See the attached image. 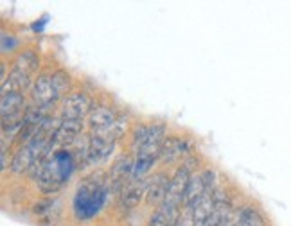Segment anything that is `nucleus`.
<instances>
[{"instance_id":"0eeeda50","label":"nucleus","mask_w":291,"mask_h":226,"mask_svg":"<svg viewBox=\"0 0 291 226\" xmlns=\"http://www.w3.org/2000/svg\"><path fill=\"white\" fill-rule=\"evenodd\" d=\"M146 192H148V180L146 178H131L126 183V187L123 188V194H121L123 207L135 208L142 201V197H146Z\"/></svg>"},{"instance_id":"7ed1b4c3","label":"nucleus","mask_w":291,"mask_h":226,"mask_svg":"<svg viewBox=\"0 0 291 226\" xmlns=\"http://www.w3.org/2000/svg\"><path fill=\"white\" fill-rule=\"evenodd\" d=\"M164 133H166V129H164L162 124H144V126H138L133 131L131 146H133L135 151H138L140 148H146V146L162 144L164 138H166Z\"/></svg>"},{"instance_id":"1a4fd4ad","label":"nucleus","mask_w":291,"mask_h":226,"mask_svg":"<svg viewBox=\"0 0 291 226\" xmlns=\"http://www.w3.org/2000/svg\"><path fill=\"white\" fill-rule=\"evenodd\" d=\"M180 214H182V207L180 205L162 201L158 205L157 210H155L153 216H151L148 226H174Z\"/></svg>"},{"instance_id":"9b49d317","label":"nucleus","mask_w":291,"mask_h":226,"mask_svg":"<svg viewBox=\"0 0 291 226\" xmlns=\"http://www.w3.org/2000/svg\"><path fill=\"white\" fill-rule=\"evenodd\" d=\"M207 187H205V183H203L202 176L200 174H193L191 180L187 183V188H185V197H183V208H191L194 203L203 196V194H207Z\"/></svg>"},{"instance_id":"6e6552de","label":"nucleus","mask_w":291,"mask_h":226,"mask_svg":"<svg viewBox=\"0 0 291 226\" xmlns=\"http://www.w3.org/2000/svg\"><path fill=\"white\" fill-rule=\"evenodd\" d=\"M169 182L171 178H167V174L164 172H157L151 178H148V192H146V203L149 207L153 205H160V203L166 199V194H167L169 188Z\"/></svg>"},{"instance_id":"39448f33","label":"nucleus","mask_w":291,"mask_h":226,"mask_svg":"<svg viewBox=\"0 0 291 226\" xmlns=\"http://www.w3.org/2000/svg\"><path fill=\"white\" fill-rule=\"evenodd\" d=\"M115 148V142L101 135H90L88 137V156L86 165H97L104 162L112 154V149Z\"/></svg>"},{"instance_id":"9d476101","label":"nucleus","mask_w":291,"mask_h":226,"mask_svg":"<svg viewBox=\"0 0 291 226\" xmlns=\"http://www.w3.org/2000/svg\"><path fill=\"white\" fill-rule=\"evenodd\" d=\"M131 169H133V162L128 156H121L117 162L112 165L110 171V182L114 183V187H121L124 185V182L128 183L131 180Z\"/></svg>"},{"instance_id":"dca6fc26","label":"nucleus","mask_w":291,"mask_h":226,"mask_svg":"<svg viewBox=\"0 0 291 226\" xmlns=\"http://www.w3.org/2000/svg\"><path fill=\"white\" fill-rule=\"evenodd\" d=\"M228 226H237V225H236V223H232V225H228Z\"/></svg>"},{"instance_id":"ddd939ff","label":"nucleus","mask_w":291,"mask_h":226,"mask_svg":"<svg viewBox=\"0 0 291 226\" xmlns=\"http://www.w3.org/2000/svg\"><path fill=\"white\" fill-rule=\"evenodd\" d=\"M237 226H262V217L252 207H245L237 214Z\"/></svg>"},{"instance_id":"20e7f679","label":"nucleus","mask_w":291,"mask_h":226,"mask_svg":"<svg viewBox=\"0 0 291 226\" xmlns=\"http://www.w3.org/2000/svg\"><path fill=\"white\" fill-rule=\"evenodd\" d=\"M2 122L7 126V122L13 124L15 120H20V117L24 115V95L20 92H5L2 94Z\"/></svg>"},{"instance_id":"423d86ee","label":"nucleus","mask_w":291,"mask_h":226,"mask_svg":"<svg viewBox=\"0 0 291 226\" xmlns=\"http://www.w3.org/2000/svg\"><path fill=\"white\" fill-rule=\"evenodd\" d=\"M33 99H35L36 106H42V108H50L58 101L50 75H40L33 83Z\"/></svg>"},{"instance_id":"f03ea898","label":"nucleus","mask_w":291,"mask_h":226,"mask_svg":"<svg viewBox=\"0 0 291 226\" xmlns=\"http://www.w3.org/2000/svg\"><path fill=\"white\" fill-rule=\"evenodd\" d=\"M191 154V144L182 137H166L160 148V160L164 163H176Z\"/></svg>"},{"instance_id":"f257e3e1","label":"nucleus","mask_w":291,"mask_h":226,"mask_svg":"<svg viewBox=\"0 0 291 226\" xmlns=\"http://www.w3.org/2000/svg\"><path fill=\"white\" fill-rule=\"evenodd\" d=\"M92 101L83 92H76L63 99V108H61V118L65 120H83L84 115H90L92 112Z\"/></svg>"},{"instance_id":"4468645a","label":"nucleus","mask_w":291,"mask_h":226,"mask_svg":"<svg viewBox=\"0 0 291 226\" xmlns=\"http://www.w3.org/2000/svg\"><path fill=\"white\" fill-rule=\"evenodd\" d=\"M52 77V84H54V90H56V95L59 97H63L67 92L70 90V84H72V81H70V75L65 72V70H56L54 74L50 75Z\"/></svg>"},{"instance_id":"2eb2a0df","label":"nucleus","mask_w":291,"mask_h":226,"mask_svg":"<svg viewBox=\"0 0 291 226\" xmlns=\"http://www.w3.org/2000/svg\"><path fill=\"white\" fill-rule=\"evenodd\" d=\"M174 226H196L194 217H193V210H191V208H183Z\"/></svg>"},{"instance_id":"f8f14e48","label":"nucleus","mask_w":291,"mask_h":226,"mask_svg":"<svg viewBox=\"0 0 291 226\" xmlns=\"http://www.w3.org/2000/svg\"><path fill=\"white\" fill-rule=\"evenodd\" d=\"M40 67V58L38 54H36L35 50H24V52H20L18 56H16L15 59V67L13 69L20 70V72H24V74L27 75H33L38 70Z\"/></svg>"}]
</instances>
